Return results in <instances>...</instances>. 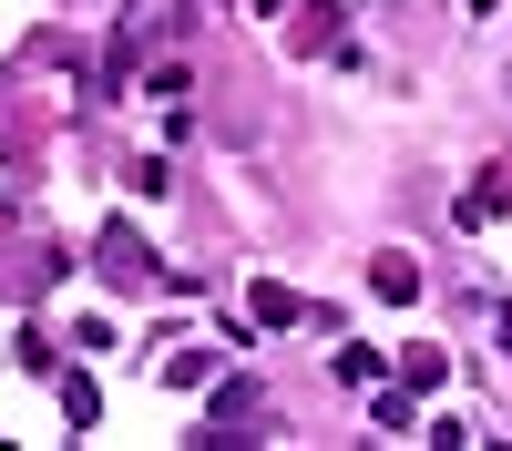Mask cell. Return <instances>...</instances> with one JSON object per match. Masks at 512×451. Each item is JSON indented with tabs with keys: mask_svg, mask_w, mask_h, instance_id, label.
<instances>
[{
	"mask_svg": "<svg viewBox=\"0 0 512 451\" xmlns=\"http://www.w3.org/2000/svg\"><path fill=\"white\" fill-rule=\"evenodd\" d=\"M103 277H113V287L154 277V257H144V236H134V226H103Z\"/></svg>",
	"mask_w": 512,
	"mask_h": 451,
	"instance_id": "cell-1",
	"label": "cell"
},
{
	"mask_svg": "<svg viewBox=\"0 0 512 451\" xmlns=\"http://www.w3.org/2000/svg\"><path fill=\"white\" fill-rule=\"evenodd\" d=\"M369 287H379V298H420V267H410V257H379Z\"/></svg>",
	"mask_w": 512,
	"mask_h": 451,
	"instance_id": "cell-2",
	"label": "cell"
},
{
	"mask_svg": "<svg viewBox=\"0 0 512 451\" xmlns=\"http://www.w3.org/2000/svg\"><path fill=\"white\" fill-rule=\"evenodd\" d=\"M246 308L267 318V328H297V298H287V287H246Z\"/></svg>",
	"mask_w": 512,
	"mask_h": 451,
	"instance_id": "cell-3",
	"label": "cell"
},
{
	"mask_svg": "<svg viewBox=\"0 0 512 451\" xmlns=\"http://www.w3.org/2000/svg\"><path fill=\"white\" fill-rule=\"evenodd\" d=\"M62 410H72L82 431H93V421H103V390H93V380H62Z\"/></svg>",
	"mask_w": 512,
	"mask_h": 451,
	"instance_id": "cell-4",
	"label": "cell"
},
{
	"mask_svg": "<svg viewBox=\"0 0 512 451\" xmlns=\"http://www.w3.org/2000/svg\"><path fill=\"white\" fill-rule=\"evenodd\" d=\"M246 11H287V0H246Z\"/></svg>",
	"mask_w": 512,
	"mask_h": 451,
	"instance_id": "cell-5",
	"label": "cell"
}]
</instances>
